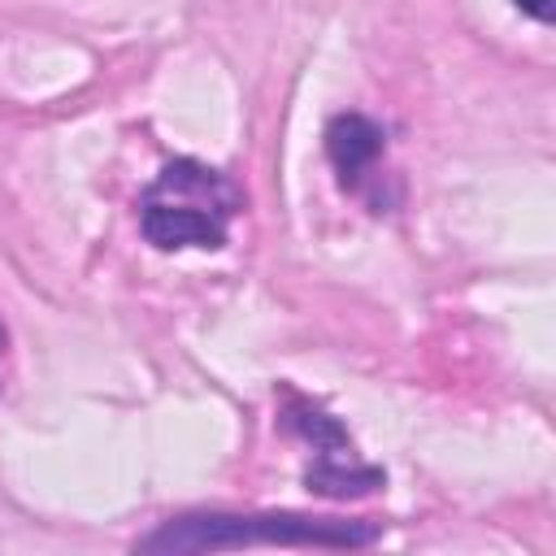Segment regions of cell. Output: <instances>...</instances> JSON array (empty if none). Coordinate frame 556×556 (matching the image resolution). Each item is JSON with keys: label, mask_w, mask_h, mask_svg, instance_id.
<instances>
[{"label": "cell", "mask_w": 556, "mask_h": 556, "mask_svg": "<svg viewBox=\"0 0 556 556\" xmlns=\"http://www.w3.org/2000/svg\"><path fill=\"white\" fill-rule=\"evenodd\" d=\"M4 343H9V334H4V321H0V352H4Z\"/></svg>", "instance_id": "obj_7"}, {"label": "cell", "mask_w": 556, "mask_h": 556, "mask_svg": "<svg viewBox=\"0 0 556 556\" xmlns=\"http://www.w3.org/2000/svg\"><path fill=\"white\" fill-rule=\"evenodd\" d=\"M243 208V191L213 165L178 156L139 195V230L152 248H222L230 217Z\"/></svg>", "instance_id": "obj_2"}, {"label": "cell", "mask_w": 556, "mask_h": 556, "mask_svg": "<svg viewBox=\"0 0 556 556\" xmlns=\"http://www.w3.org/2000/svg\"><path fill=\"white\" fill-rule=\"evenodd\" d=\"M378 539V521H330L304 513H195L165 521L139 552H235V547H365Z\"/></svg>", "instance_id": "obj_1"}, {"label": "cell", "mask_w": 556, "mask_h": 556, "mask_svg": "<svg viewBox=\"0 0 556 556\" xmlns=\"http://www.w3.org/2000/svg\"><path fill=\"white\" fill-rule=\"evenodd\" d=\"M278 421H282V430L308 439L321 456H343V452H352V439H348V430L339 426V417H330L321 404H313V400H304V395H287Z\"/></svg>", "instance_id": "obj_5"}, {"label": "cell", "mask_w": 556, "mask_h": 556, "mask_svg": "<svg viewBox=\"0 0 556 556\" xmlns=\"http://www.w3.org/2000/svg\"><path fill=\"white\" fill-rule=\"evenodd\" d=\"M526 17H534V22H552V0H513Z\"/></svg>", "instance_id": "obj_6"}, {"label": "cell", "mask_w": 556, "mask_h": 556, "mask_svg": "<svg viewBox=\"0 0 556 556\" xmlns=\"http://www.w3.org/2000/svg\"><path fill=\"white\" fill-rule=\"evenodd\" d=\"M308 491L317 495H330V500H356V495H369L387 482V473L378 465H361V460H343V456H317L304 473Z\"/></svg>", "instance_id": "obj_4"}, {"label": "cell", "mask_w": 556, "mask_h": 556, "mask_svg": "<svg viewBox=\"0 0 556 556\" xmlns=\"http://www.w3.org/2000/svg\"><path fill=\"white\" fill-rule=\"evenodd\" d=\"M326 156H330L339 182L348 191H356L361 178L382 156V126L369 122L365 113H339V117H330V126H326Z\"/></svg>", "instance_id": "obj_3"}]
</instances>
